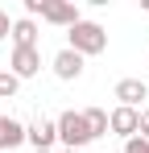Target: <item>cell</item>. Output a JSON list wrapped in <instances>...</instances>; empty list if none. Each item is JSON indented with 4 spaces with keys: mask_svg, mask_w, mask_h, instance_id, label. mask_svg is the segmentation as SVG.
<instances>
[{
    "mask_svg": "<svg viewBox=\"0 0 149 153\" xmlns=\"http://www.w3.org/2000/svg\"><path fill=\"white\" fill-rule=\"evenodd\" d=\"M58 153H79V149H58Z\"/></svg>",
    "mask_w": 149,
    "mask_h": 153,
    "instance_id": "16",
    "label": "cell"
},
{
    "mask_svg": "<svg viewBox=\"0 0 149 153\" xmlns=\"http://www.w3.org/2000/svg\"><path fill=\"white\" fill-rule=\"evenodd\" d=\"M50 71L62 79V83H74V79L83 75V54H74V50H66V46H62V50L50 58Z\"/></svg>",
    "mask_w": 149,
    "mask_h": 153,
    "instance_id": "7",
    "label": "cell"
},
{
    "mask_svg": "<svg viewBox=\"0 0 149 153\" xmlns=\"http://www.w3.org/2000/svg\"><path fill=\"white\" fill-rule=\"evenodd\" d=\"M66 50L83 54V58H95V54L108 50V29L99 21H79V25L66 29Z\"/></svg>",
    "mask_w": 149,
    "mask_h": 153,
    "instance_id": "1",
    "label": "cell"
},
{
    "mask_svg": "<svg viewBox=\"0 0 149 153\" xmlns=\"http://www.w3.org/2000/svg\"><path fill=\"white\" fill-rule=\"evenodd\" d=\"M25 141L33 145V153H50V149H54V141H58V124L46 120V116H37V120L25 124Z\"/></svg>",
    "mask_w": 149,
    "mask_h": 153,
    "instance_id": "5",
    "label": "cell"
},
{
    "mask_svg": "<svg viewBox=\"0 0 149 153\" xmlns=\"http://www.w3.org/2000/svg\"><path fill=\"white\" fill-rule=\"evenodd\" d=\"M8 71H13L17 79L42 75V50H37V46H13V54H8Z\"/></svg>",
    "mask_w": 149,
    "mask_h": 153,
    "instance_id": "4",
    "label": "cell"
},
{
    "mask_svg": "<svg viewBox=\"0 0 149 153\" xmlns=\"http://www.w3.org/2000/svg\"><path fill=\"white\" fill-rule=\"evenodd\" d=\"M83 120H87V128H91L95 141L108 132V112H104V108H83Z\"/></svg>",
    "mask_w": 149,
    "mask_h": 153,
    "instance_id": "11",
    "label": "cell"
},
{
    "mask_svg": "<svg viewBox=\"0 0 149 153\" xmlns=\"http://www.w3.org/2000/svg\"><path fill=\"white\" fill-rule=\"evenodd\" d=\"M13 46H37V21L33 17L13 21Z\"/></svg>",
    "mask_w": 149,
    "mask_h": 153,
    "instance_id": "10",
    "label": "cell"
},
{
    "mask_svg": "<svg viewBox=\"0 0 149 153\" xmlns=\"http://www.w3.org/2000/svg\"><path fill=\"white\" fill-rule=\"evenodd\" d=\"M17 145H25V124H21V120H13V116H4V112H0V153L17 149Z\"/></svg>",
    "mask_w": 149,
    "mask_h": 153,
    "instance_id": "9",
    "label": "cell"
},
{
    "mask_svg": "<svg viewBox=\"0 0 149 153\" xmlns=\"http://www.w3.org/2000/svg\"><path fill=\"white\" fill-rule=\"evenodd\" d=\"M112 95H116L120 108H137V112H141V103L149 100V83H141V79H120Z\"/></svg>",
    "mask_w": 149,
    "mask_h": 153,
    "instance_id": "8",
    "label": "cell"
},
{
    "mask_svg": "<svg viewBox=\"0 0 149 153\" xmlns=\"http://www.w3.org/2000/svg\"><path fill=\"white\" fill-rule=\"evenodd\" d=\"M124 153H149V141L145 137H133V141H124Z\"/></svg>",
    "mask_w": 149,
    "mask_h": 153,
    "instance_id": "13",
    "label": "cell"
},
{
    "mask_svg": "<svg viewBox=\"0 0 149 153\" xmlns=\"http://www.w3.org/2000/svg\"><path fill=\"white\" fill-rule=\"evenodd\" d=\"M21 91V79L13 75V71H0V100H13Z\"/></svg>",
    "mask_w": 149,
    "mask_h": 153,
    "instance_id": "12",
    "label": "cell"
},
{
    "mask_svg": "<svg viewBox=\"0 0 149 153\" xmlns=\"http://www.w3.org/2000/svg\"><path fill=\"white\" fill-rule=\"evenodd\" d=\"M141 137L149 141V108H141Z\"/></svg>",
    "mask_w": 149,
    "mask_h": 153,
    "instance_id": "15",
    "label": "cell"
},
{
    "mask_svg": "<svg viewBox=\"0 0 149 153\" xmlns=\"http://www.w3.org/2000/svg\"><path fill=\"white\" fill-rule=\"evenodd\" d=\"M42 21H46V25H58V29H71V25H79L83 17H79V8H74V4L46 0V4H42Z\"/></svg>",
    "mask_w": 149,
    "mask_h": 153,
    "instance_id": "6",
    "label": "cell"
},
{
    "mask_svg": "<svg viewBox=\"0 0 149 153\" xmlns=\"http://www.w3.org/2000/svg\"><path fill=\"white\" fill-rule=\"evenodd\" d=\"M4 37H13V21H8V13L0 8V42H4Z\"/></svg>",
    "mask_w": 149,
    "mask_h": 153,
    "instance_id": "14",
    "label": "cell"
},
{
    "mask_svg": "<svg viewBox=\"0 0 149 153\" xmlns=\"http://www.w3.org/2000/svg\"><path fill=\"white\" fill-rule=\"evenodd\" d=\"M145 103H149V100H145Z\"/></svg>",
    "mask_w": 149,
    "mask_h": 153,
    "instance_id": "17",
    "label": "cell"
},
{
    "mask_svg": "<svg viewBox=\"0 0 149 153\" xmlns=\"http://www.w3.org/2000/svg\"><path fill=\"white\" fill-rule=\"evenodd\" d=\"M108 132H116L120 141H133V137H141V112L137 108H112L108 112Z\"/></svg>",
    "mask_w": 149,
    "mask_h": 153,
    "instance_id": "3",
    "label": "cell"
},
{
    "mask_svg": "<svg viewBox=\"0 0 149 153\" xmlns=\"http://www.w3.org/2000/svg\"><path fill=\"white\" fill-rule=\"evenodd\" d=\"M54 124H58V141H62V149H79V153H83L91 141H95L91 128H87V120H83V112H74V108L62 112Z\"/></svg>",
    "mask_w": 149,
    "mask_h": 153,
    "instance_id": "2",
    "label": "cell"
}]
</instances>
